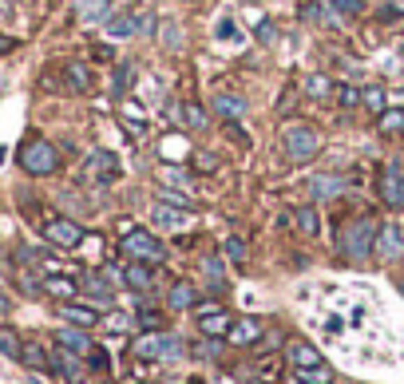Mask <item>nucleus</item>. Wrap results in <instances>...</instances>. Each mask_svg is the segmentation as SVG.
<instances>
[{"mask_svg":"<svg viewBox=\"0 0 404 384\" xmlns=\"http://www.w3.org/2000/svg\"><path fill=\"white\" fill-rule=\"evenodd\" d=\"M179 119H183V123H190L195 131H207V112H202V107H195V103L179 107Z\"/></svg>","mask_w":404,"mask_h":384,"instance_id":"35","label":"nucleus"},{"mask_svg":"<svg viewBox=\"0 0 404 384\" xmlns=\"http://www.w3.org/2000/svg\"><path fill=\"white\" fill-rule=\"evenodd\" d=\"M345 178L341 174H313V178H309V194H313V199L317 202H325V199H337V194H345Z\"/></svg>","mask_w":404,"mask_h":384,"instance_id":"12","label":"nucleus"},{"mask_svg":"<svg viewBox=\"0 0 404 384\" xmlns=\"http://www.w3.org/2000/svg\"><path fill=\"white\" fill-rule=\"evenodd\" d=\"M297 381L301 384H333L329 364H317V369H297Z\"/></svg>","mask_w":404,"mask_h":384,"instance_id":"33","label":"nucleus"},{"mask_svg":"<svg viewBox=\"0 0 404 384\" xmlns=\"http://www.w3.org/2000/svg\"><path fill=\"white\" fill-rule=\"evenodd\" d=\"M139 36V16H111L107 20V40H131Z\"/></svg>","mask_w":404,"mask_h":384,"instance_id":"20","label":"nucleus"},{"mask_svg":"<svg viewBox=\"0 0 404 384\" xmlns=\"http://www.w3.org/2000/svg\"><path fill=\"white\" fill-rule=\"evenodd\" d=\"M151 222L159 230H183L190 222V210H179V206H167V202H155L151 206Z\"/></svg>","mask_w":404,"mask_h":384,"instance_id":"10","label":"nucleus"},{"mask_svg":"<svg viewBox=\"0 0 404 384\" xmlns=\"http://www.w3.org/2000/svg\"><path fill=\"white\" fill-rule=\"evenodd\" d=\"M195 305H198L195 285H190V282H179V285L171 289V309H179V313H183V309H195Z\"/></svg>","mask_w":404,"mask_h":384,"instance_id":"23","label":"nucleus"},{"mask_svg":"<svg viewBox=\"0 0 404 384\" xmlns=\"http://www.w3.org/2000/svg\"><path fill=\"white\" fill-rule=\"evenodd\" d=\"M119 249L123 258L131 261H147V266H159L163 258H167V249H163V242L151 230H127V234L119 238Z\"/></svg>","mask_w":404,"mask_h":384,"instance_id":"2","label":"nucleus"},{"mask_svg":"<svg viewBox=\"0 0 404 384\" xmlns=\"http://www.w3.org/2000/svg\"><path fill=\"white\" fill-rule=\"evenodd\" d=\"M8 305H13V301H8V293H4V289H0V313H8Z\"/></svg>","mask_w":404,"mask_h":384,"instance_id":"48","label":"nucleus"},{"mask_svg":"<svg viewBox=\"0 0 404 384\" xmlns=\"http://www.w3.org/2000/svg\"><path fill=\"white\" fill-rule=\"evenodd\" d=\"M301 20H313V24H325L329 16H325V8H321L317 0H306V4H301Z\"/></svg>","mask_w":404,"mask_h":384,"instance_id":"38","label":"nucleus"},{"mask_svg":"<svg viewBox=\"0 0 404 384\" xmlns=\"http://www.w3.org/2000/svg\"><path fill=\"white\" fill-rule=\"evenodd\" d=\"M84 293H87V298H96L99 305H111V285L103 282V277H96V273L84 282Z\"/></svg>","mask_w":404,"mask_h":384,"instance_id":"30","label":"nucleus"},{"mask_svg":"<svg viewBox=\"0 0 404 384\" xmlns=\"http://www.w3.org/2000/svg\"><path fill=\"white\" fill-rule=\"evenodd\" d=\"M155 28H159V20H155L151 13H143V16H139V36H151Z\"/></svg>","mask_w":404,"mask_h":384,"instance_id":"46","label":"nucleus"},{"mask_svg":"<svg viewBox=\"0 0 404 384\" xmlns=\"http://www.w3.org/2000/svg\"><path fill=\"white\" fill-rule=\"evenodd\" d=\"M87 171L96 174L99 183H111V178H119V159H115L111 151H91V159H87Z\"/></svg>","mask_w":404,"mask_h":384,"instance_id":"14","label":"nucleus"},{"mask_svg":"<svg viewBox=\"0 0 404 384\" xmlns=\"http://www.w3.org/2000/svg\"><path fill=\"white\" fill-rule=\"evenodd\" d=\"M52 369L60 372L63 381H84V364H80V357H75V353H68V348H60V353H56V357H52Z\"/></svg>","mask_w":404,"mask_h":384,"instance_id":"16","label":"nucleus"},{"mask_svg":"<svg viewBox=\"0 0 404 384\" xmlns=\"http://www.w3.org/2000/svg\"><path fill=\"white\" fill-rule=\"evenodd\" d=\"M401 293H404V277H401Z\"/></svg>","mask_w":404,"mask_h":384,"instance_id":"50","label":"nucleus"},{"mask_svg":"<svg viewBox=\"0 0 404 384\" xmlns=\"http://www.w3.org/2000/svg\"><path fill=\"white\" fill-rule=\"evenodd\" d=\"M72 8L84 24H107L111 16H115V4H111V0H72Z\"/></svg>","mask_w":404,"mask_h":384,"instance_id":"9","label":"nucleus"},{"mask_svg":"<svg viewBox=\"0 0 404 384\" xmlns=\"http://www.w3.org/2000/svg\"><path fill=\"white\" fill-rule=\"evenodd\" d=\"M401 254H404V230L396 222H384L380 226V234H377V258L396 261Z\"/></svg>","mask_w":404,"mask_h":384,"instance_id":"8","label":"nucleus"},{"mask_svg":"<svg viewBox=\"0 0 404 384\" xmlns=\"http://www.w3.org/2000/svg\"><path fill=\"white\" fill-rule=\"evenodd\" d=\"M337 103H341V107H357V103H361V91H357V87H341V91H337Z\"/></svg>","mask_w":404,"mask_h":384,"instance_id":"42","label":"nucleus"},{"mask_svg":"<svg viewBox=\"0 0 404 384\" xmlns=\"http://www.w3.org/2000/svg\"><path fill=\"white\" fill-rule=\"evenodd\" d=\"M262 337V325L254 321V317H246V321H234L230 333H226V341L230 345H250V341H257Z\"/></svg>","mask_w":404,"mask_h":384,"instance_id":"19","label":"nucleus"},{"mask_svg":"<svg viewBox=\"0 0 404 384\" xmlns=\"http://www.w3.org/2000/svg\"><path fill=\"white\" fill-rule=\"evenodd\" d=\"M159 202H167V206H179V210H195V199H190V194H183V190H174V186H163V190H159Z\"/></svg>","mask_w":404,"mask_h":384,"instance_id":"31","label":"nucleus"},{"mask_svg":"<svg viewBox=\"0 0 404 384\" xmlns=\"http://www.w3.org/2000/svg\"><path fill=\"white\" fill-rule=\"evenodd\" d=\"M377 234H380V226L368 222V218H361V222L345 226L341 238H337V246H341V254H345L349 261H365L368 254L377 249Z\"/></svg>","mask_w":404,"mask_h":384,"instance_id":"1","label":"nucleus"},{"mask_svg":"<svg viewBox=\"0 0 404 384\" xmlns=\"http://www.w3.org/2000/svg\"><path fill=\"white\" fill-rule=\"evenodd\" d=\"M87 364H91L96 372H107V369H111V364H107V357H103L99 348H91V353H87Z\"/></svg>","mask_w":404,"mask_h":384,"instance_id":"45","label":"nucleus"},{"mask_svg":"<svg viewBox=\"0 0 404 384\" xmlns=\"http://www.w3.org/2000/svg\"><path fill=\"white\" fill-rule=\"evenodd\" d=\"M380 127H384V131H401V127H404V112H384V115H380Z\"/></svg>","mask_w":404,"mask_h":384,"instance_id":"41","label":"nucleus"},{"mask_svg":"<svg viewBox=\"0 0 404 384\" xmlns=\"http://www.w3.org/2000/svg\"><path fill=\"white\" fill-rule=\"evenodd\" d=\"M163 48H167V52H183V28L174 24V20L163 24Z\"/></svg>","mask_w":404,"mask_h":384,"instance_id":"34","label":"nucleus"},{"mask_svg":"<svg viewBox=\"0 0 404 384\" xmlns=\"http://www.w3.org/2000/svg\"><path fill=\"white\" fill-rule=\"evenodd\" d=\"M202 273L210 277L214 289H226V270H222V258H202Z\"/></svg>","mask_w":404,"mask_h":384,"instance_id":"32","label":"nucleus"},{"mask_svg":"<svg viewBox=\"0 0 404 384\" xmlns=\"http://www.w3.org/2000/svg\"><path fill=\"white\" fill-rule=\"evenodd\" d=\"M290 360H294V369H317V364H325L321 353L313 345H306V341H297V345L290 348Z\"/></svg>","mask_w":404,"mask_h":384,"instance_id":"21","label":"nucleus"},{"mask_svg":"<svg viewBox=\"0 0 404 384\" xmlns=\"http://www.w3.org/2000/svg\"><path fill=\"white\" fill-rule=\"evenodd\" d=\"M377 194L389 210H404V171L401 162H384V171L377 178Z\"/></svg>","mask_w":404,"mask_h":384,"instance_id":"6","label":"nucleus"},{"mask_svg":"<svg viewBox=\"0 0 404 384\" xmlns=\"http://www.w3.org/2000/svg\"><path fill=\"white\" fill-rule=\"evenodd\" d=\"M56 167H60V155H56V147L52 143H44V139H32V143H24L20 147V171L32 174V178H44V174H56Z\"/></svg>","mask_w":404,"mask_h":384,"instance_id":"3","label":"nucleus"},{"mask_svg":"<svg viewBox=\"0 0 404 384\" xmlns=\"http://www.w3.org/2000/svg\"><path fill=\"white\" fill-rule=\"evenodd\" d=\"M282 147H285V155H290L294 162H306V159H313V155L321 151V135L313 131V127H306V123H294V127H285Z\"/></svg>","mask_w":404,"mask_h":384,"instance_id":"5","label":"nucleus"},{"mask_svg":"<svg viewBox=\"0 0 404 384\" xmlns=\"http://www.w3.org/2000/svg\"><path fill=\"white\" fill-rule=\"evenodd\" d=\"M44 238H48L52 246H60V249H75L80 242H84V226L72 222V218H52V222L44 226Z\"/></svg>","mask_w":404,"mask_h":384,"instance_id":"7","label":"nucleus"},{"mask_svg":"<svg viewBox=\"0 0 404 384\" xmlns=\"http://www.w3.org/2000/svg\"><path fill=\"white\" fill-rule=\"evenodd\" d=\"M123 285H131V289L143 293V289L155 285V270H151L147 261H127V266H123Z\"/></svg>","mask_w":404,"mask_h":384,"instance_id":"15","label":"nucleus"},{"mask_svg":"<svg viewBox=\"0 0 404 384\" xmlns=\"http://www.w3.org/2000/svg\"><path fill=\"white\" fill-rule=\"evenodd\" d=\"M20 337L13 333V329H0V357H20Z\"/></svg>","mask_w":404,"mask_h":384,"instance_id":"37","label":"nucleus"},{"mask_svg":"<svg viewBox=\"0 0 404 384\" xmlns=\"http://www.w3.org/2000/svg\"><path fill=\"white\" fill-rule=\"evenodd\" d=\"M214 32H218V40H226V44H238V40H242V36H238V28H234V20H222Z\"/></svg>","mask_w":404,"mask_h":384,"instance_id":"40","label":"nucleus"},{"mask_svg":"<svg viewBox=\"0 0 404 384\" xmlns=\"http://www.w3.org/2000/svg\"><path fill=\"white\" fill-rule=\"evenodd\" d=\"M230 313L226 309H202V317H198V329H202V337H218V341H226V333H230Z\"/></svg>","mask_w":404,"mask_h":384,"instance_id":"13","label":"nucleus"},{"mask_svg":"<svg viewBox=\"0 0 404 384\" xmlns=\"http://www.w3.org/2000/svg\"><path fill=\"white\" fill-rule=\"evenodd\" d=\"M63 72H68V84H72L75 91H91V84H96V75L87 72L84 63H68Z\"/></svg>","mask_w":404,"mask_h":384,"instance_id":"27","label":"nucleus"},{"mask_svg":"<svg viewBox=\"0 0 404 384\" xmlns=\"http://www.w3.org/2000/svg\"><path fill=\"white\" fill-rule=\"evenodd\" d=\"M131 79H135V63H119V68H115V79H111V95L123 100L127 87H131Z\"/></svg>","mask_w":404,"mask_h":384,"instance_id":"28","label":"nucleus"},{"mask_svg":"<svg viewBox=\"0 0 404 384\" xmlns=\"http://www.w3.org/2000/svg\"><path fill=\"white\" fill-rule=\"evenodd\" d=\"M361 103H365L373 115L389 112V95H384V87H365V91H361Z\"/></svg>","mask_w":404,"mask_h":384,"instance_id":"25","label":"nucleus"},{"mask_svg":"<svg viewBox=\"0 0 404 384\" xmlns=\"http://www.w3.org/2000/svg\"><path fill=\"white\" fill-rule=\"evenodd\" d=\"M329 4L341 16H361V13H365V0H329Z\"/></svg>","mask_w":404,"mask_h":384,"instance_id":"39","label":"nucleus"},{"mask_svg":"<svg viewBox=\"0 0 404 384\" xmlns=\"http://www.w3.org/2000/svg\"><path fill=\"white\" fill-rule=\"evenodd\" d=\"M8 48H13V40H0V56H4Z\"/></svg>","mask_w":404,"mask_h":384,"instance_id":"49","label":"nucleus"},{"mask_svg":"<svg viewBox=\"0 0 404 384\" xmlns=\"http://www.w3.org/2000/svg\"><path fill=\"white\" fill-rule=\"evenodd\" d=\"M183 353H186L183 341L174 333H159V329L135 341V357H143V360H179Z\"/></svg>","mask_w":404,"mask_h":384,"instance_id":"4","label":"nucleus"},{"mask_svg":"<svg viewBox=\"0 0 404 384\" xmlns=\"http://www.w3.org/2000/svg\"><path fill=\"white\" fill-rule=\"evenodd\" d=\"M226 254H230V261H246V242L242 238H230V242H226Z\"/></svg>","mask_w":404,"mask_h":384,"instance_id":"43","label":"nucleus"},{"mask_svg":"<svg viewBox=\"0 0 404 384\" xmlns=\"http://www.w3.org/2000/svg\"><path fill=\"white\" fill-rule=\"evenodd\" d=\"M195 167H198L202 174H210L214 167H218V162H214V155H207V151H198V155H195Z\"/></svg>","mask_w":404,"mask_h":384,"instance_id":"44","label":"nucleus"},{"mask_svg":"<svg viewBox=\"0 0 404 384\" xmlns=\"http://www.w3.org/2000/svg\"><path fill=\"white\" fill-rule=\"evenodd\" d=\"M60 317L68 325H80V329H91V325H99V313L91 309V305H75V301H68L60 309Z\"/></svg>","mask_w":404,"mask_h":384,"instance_id":"18","label":"nucleus"},{"mask_svg":"<svg viewBox=\"0 0 404 384\" xmlns=\"http://www.w3.org/2000/svg\"><path fill=\"white\" fill-rule=\"evenodd\" d=\"M210 107H214V115H222V119H242V115L250 112V103H246L242 95H214Z\"/></svg>","mask_w":404,"mask_h":384,"instance_id":"17","label":"nucleus"},{"mask_svg":"<svg viewBox=\"0 0 404 384\" xmlns=\"http://www.w3.org/2000/svg\"><path fill=\"white\" fill-rule=\"evenodd\" d=\"M294 222H297V230L306 238H317L321 234V214L313 210V206H301V210H294Z\"/></svg>","mask_w":404,"mask_h":384,"instance_id":"22","label":"nucleus"},{"mask_svg":"<svg viewBox=\"0 0 404 384\" xmlns=\"http://www.w3.org/2000/svg\"><path fill=\"white\" fill-rule=\"evenodd\" d=\"M163 183L174 186V190H190L195 178H190V171H183V167H163Z\"/></svg>","mask_w":404,"mask_h":384,"instance_id":"29","label":"nucleus"},{"mask_svg":"<svg viewBox=\"0 0 404 384\" xmlns=\"http://www.w3.org/2000/svg\"><path fill=\"white\" fill-rule=\"evenodd\" d=\"M139 325H143V329H159V313H139Z\"/></svg>","mask_w":404,"mask_h":384,"instance_id":"47","label":"nucleus"},{"mask_svg":"<svg viewBox=\"0 0 404 384\" xmlns=\"http://www.w3.org/2000/svg\"><path fill=\"white\" fill-rule=\"evenodd\" d=\"M44 293H52V298H63V301H72L75 293H80V285L68 282V277H44V285H40Z\"/></svg>","mask_w":404,"mask_h":384,"instance_id":"24","label":"nucleus"},{"mask_svg":"<svg viewBox=\"0 0 404 384\" xmlns=\"http://www.w3.org/2000/svg\"><path fill=\"white\" fill-rule=\"evenodd\" d=\"M56 345L68 348V353H75V357H87V353L96 348V345H91V337H87L80 325H63L60 333H56Z\"/></svg>","mask_w":404,"mask_h":384,"instance_id":"11","label":"nucleus"},{"mask_svg":"<svg viewBox=\"0 0 404 384\" xmlns=\"http://www.w3.org/2000/svg\"><path fill=\"white\" fill-rule=\"evenodd\" d=\"M20 360H24L28 369H36V372L52 369V357H48V353H44L40 345H24V348H20Z\"/></svg>","mask_w":404,"mask_h":384,"instance_id":"26","label":"nucleus"},{"mask_svg":"<svg viewBox=\"0 0 404 384\" xmlns=\"http://www.w3.org/2000/svg\"><path fill=\"white\" fill-rule=\"evenodd\" d=\"M401 103H404V91H401Z\"/></svg>","mask_w":404,"mask_h":384,"instance_id":"51","label":"nucleus"},{"mask_svg":"<svg viewBox=\"0 0 404 384\" xmlns=\"http://www.w3.org/2000/svg\"><path fill=\"white\" fill-rule=\"evenodd\" d=\"M329 91H333V84L325 79V75H309V79H306V95H309V100H325Z\"/></svg>","mask_w":404,"mask_h":384,"instance_id":"36","label":"nucleus"}]
</instances>
